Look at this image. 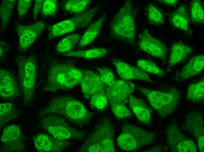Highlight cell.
I'll list each match as a JSON object with an SVG mask.
<instances>
[{
  "mask_svg": "<svg viewBox=\"0 0 204 152\" xmlns=\"http://www.w3.org/2000/svg\"><path fill=\"white\" fill-rule=\"evenodd\" d=\"M49 114L61 116L81 127L88 125L93 116V113L81 102L75 98L66 95L53 98L38 113L40 117Z\"/></svg>",
  "mask_w": 204,
  "mask_h": 152,
  "instance_id": "6da1fadb",
  "label": "cell"
},
{
  "mask_svg": "<svg viewBox=\"0 0 204 152\" xmlns=\"http://www.w3.org/2000/svg\"><path fill=\"white\" fill-rule=\"evenodd\" d=\"M83 70L67 62L54 60L47 69L45 91L53 92L70 89L80 83Z\"/></svg>",
  "mask_w": 204,
  "mask_h": 152,
  "instance_id": "7a4b0ae2",
  "label": "cell"
},
{
  "mask_svg": "<svg viewBox=\"0 0 204 152\" xmlns=\"http://www.w3.org/2000/svg\"><path fill=\"white\" fill-rule=\"evenodd\" d=\"M136 14V11L133 1L126 0L110 22L111 37L134 46Z\"/></svg>",
  "mask_w": 204,
  "mask_h": 152,
  "instance_id": "3957f363",
  "label": "cell"
},
{
  "mask_svg": "<svg viewBox=\"0 0 204 152\" xmlns=\"http://www.w3.org/2000/svg\"><path fill=\"white\" fill-rule=\"evenodd\" d=\"M115 126L108 117L100 119L79 149L85 152H113Z\"/></svg>",
  "mask_w": 204,
  "mask_h": 152,
  "instance_id": "277c9868",
  "label": "cell"
},
{
  "mask_svg": "<svg viewBox=\"0 0 204 152\" xmlns=\"http://www.w3.org/2000/svg\"><path fill=\"white\" fill-rule=\"evenodd\" d=\"M23 96V102L29 107L33 103L35 97V86L38 69L37 61L33 55L20 56L15 59Z\"/></svg>",
  "mask_w": 204,
  "mask_h": 152,
  "instance_id": "5b68a950",
  "label": "cell"
},
{
  "mask_svg": "<svg viewBox=\"0 0 204 152\" xmlns=\"http://www.w3.org/2000/svg\"><path fill=\"white\" fill-rule=\"evenodd\" d=\"M137 88L161 118L167 117L176 110L181 97L180 92L177 89L172 88L161 91L142 86Z\"/></svg>",
  "mask_w": 204,
  "mask_h": 152,
  "instance_id": "8992f818",
  "label": "cell"
},
{
  "mask_svg": "<svg viewBox=\"0 0 204 152\" xmlns=\"http://www.w3.org/2000/svg\"><path fill=\"white\" fill-rule=\"evenodd\" d=\"M121 129L117 139V143L118 146L124 151H137L142 147L153 144L157 139L155 132L128 123L124 124Z\"/></svg>",
  "mask_w": 204,
  "mask_h": 152,
  "instance_id": "52a82bcc",
  "label": "cell"
},
{
  "mask_svg": "<svg viewBox=\"0 0 204 152\" xmlns=\"http://www.w3.org/2000/svg\"><path fill=\"white\" fill-rule=\"evenodd\" d=\"M39 127L46 130L55 138L62 140H80L84 139L86 134L85 132L71 126L63 117L55 114L43 117Z\"/></svg>",
  "mask_w": 204,
  "mask_h": 152,
  "instance_id": "ba28073f",
  "label": "cell"
},
{
  "mask_svg": "<svg viewBox=\"0 0 204 152\" xmlns=\"http://www.w3.org/2000/svg\"><path fill=\"white\" fill-rule=\"evenodd\" d=\"M98 6L91 8L72 17L59 22L50 28L48 37L52 39L88 25L98 12Z\"/></svg>",
  "mask_w": 204,
  "mask_h": 152,
  "instance_id": "9c48e42d",
  "label": "cell"
},
{
  "mask_svg": "<svg viewBox=\"0 0 204 152\" xmlns=\"http://www.w3.org/2000/svg\"><path fill=\"white\" fill-rule=\"evenodd\" d=\"M165 133L166 141L172 151H197V148L194 142L182 134L176 122L172 121L168 125L165 130Z\"/></svg>",
  "mask_w": 204,
  "mask_h": 152,
  "instance_id": "30bf717a",
  "label": "cell"
},
{
  "mask_svg": "<svg viewBox=\"0 0 204 152\" xmlns=\"http://www.w3.org/2000/svg\"><path fill=\"white\" fill-rule=\"evenodd\" d=\"M0 150L3 152H22L26 149L25 139L20 126L13 124L5 127L0 138Z\"/></svg>",
  "mask_w": 204,
  "mask_h": 152,
  "instance_id": "8fae6325",
  "label": "cell"
},
{
  "mask_svg": "<svg viewBox=\"0 0 204 152\" xmlns=\"http://www.w3.org/2000/svg\"><path fill=\"white\" fill-rule=\"evenodd\" d=\"M138 45L140 48L151 56L165 61L168 49L163 42L151 35L148 30L144 29L139 34Z\"/></svg>",
  "mask_w": 204,
  "mask_h": 152,
  "instance_id": "7c38bea8",
  "label": "cell"
},
{
  "mask_svg": "<svg viewBox=\"0 0 204 152\" xmlns=\"http://www.w3.org/2000/svg\"><path fill=\"white\" fill-rule=\"evenodd\" d=\"M44 21H40L29 25H16L19 39L18 48L22 51L28 49L41 34L45 27Z\"/></svg>",
  "mask_w": 204,
  "mask_h": 152,
  "instance_id": "4fadbf2b",
  "label": "cell"
},
{
  "mask_svg": "<svg viewBox=\"0 0 204 152\" xmlns=\"http://www.w3.org/2000/svg\"><path fill=\"white\" fill-rule=\"evenodd\" d=\"M183 127L195 138L199 151L204 152V128L202 114L197 111L190 112L185 118Z\"/></svg>",
  "mask_w": 204,
  "mask_h": 152,
  "instance_id": "5bb4252c",
  "label": "cell"
},
{
  "mask_svg": "<svg viewBox=\"0 0 204 152\" xmlns=\"http://www.w3.org/2000/svg\"><path fill=\"white\" fill-rule=\"evenodd\" d=\"M135 88V84L131 82L117 80L111 86L106 87L105 92L110 103L125 105Z\"/></svg>",
  "mask_w": 204,
  "mask_h": 152,
  "instance_id": "9a60e30c",
  "label": "cell"
},
{
  "mask_svg": "<svg viewBox=\"0 0 204 152\" xmlns=\"http://www.w3.org/2000/svg\"><path fill=\"white\" fill-rule=\"evenodd\" d=\"M33 142L37 151L39 152H59L68 148L70 143L59 140L45 133L39 134L33 138Z\"/></svg>",
  "mask_w": 204,
  "mask_h": 152,
  "instance_id": "2e32d148",
  "label": "cell"
},
{
  "mask_svg": "<svg viewBox=\"0 0 204 152\" xmlns=\"http://www.w3.org/2000/svg\"><path fill=\"white\" fill-rule=\"evenodd\" d=\"M80 84L84 98L89 99L96 93L105 91V85L98 74L89 70H83Z\"/></svg>",
  "mask_w": 204,
  "mask_h": 152,
  "instance_id": "e0dca14e",
  "label": "cell"
},
{
  "mask_svg": "<svg viewBox=\"0 0 204 152\" xmlns=\"http://www.w3.org/2000/svg\"><path fill=\"white\" fill-rule=\"evenodd\" d=\"M20 91L13 74L8 70H0V96L2 100L9 101L19 96Z\"/></svg>",
  "mask_w": 204,
  "mask_h": 152,
  "instance_id": "ac0fdd59",
  "label": "cell"
},
{
  "mask_svg": "<svg viewBox=\"0 0 204 152\" xmlns=\"http://www.w3.org/2000/svg\"><path fill=\"white\" fill-rule=\"evenodd\" d=\"M112 63L123 80H137L153 83L149 75L138 67H136L117 58H113Z\"/></svg>",
  "mask_w": 204,
  "mask_h": 152,
  "instance_id": "d6986e66",
  "label": "cell"
},
{
  "mask_svg": "<svg viewBox=\"0 0 204 152\" xmlns=\"http://www.w3.org/2000/svg\"><path fill=\"white\" fill-rule=\"evenodd\" d=\"M204 67V56L200 54L192 58L176 76L177 81L185 80L200 73Z\"/></svg>",
  "mask_w": 204,
  "mask_h": 152,
  "instance_id": "ffe728a7",
  "label": "cell"
},
{
  "mask_svg": "<svg viewBox=\"0 0 204 152\" xmlns=\"http://www.w3.org/2000/svg\"><path fill=\"white\" fill-rule=\"evenodd\" d=\"M130 108L141 122L147 125L151 124L152 111L142 99L131 95L128 99Z\"/></svg>",
  "mask_w": 204,
  "mask_h": 152,
  "instance_id": "44dd1931",
  "label": "cell"
},
{
  "mask_svg": "<svg viewBox=\"0 0 204 152\" xmlns=\"http://www.w3.org/2000/svg\"><path fill=\"white\" fill-rule=\"evenodd\" d=\"M106 18V15H103L89 26L81 37L77 45L78 48L87 46L95 40L99 34Z\"/></svg>",
  "mask_w": 204,
  "mask_h": 152,
  "instance_id": "7402d4cb",
  "label": "cell"
},
{
  "mask_svg": "<svg viewBox=\"0 0 204 152\" xmlns=\"http://www.w3.org/2000/svg\"><path fill=\"white\" fill-rule=\"evenodd\" d=\"M192 51L191 47L180 42L171 46L168 63V70L177 64L185 59Z\"/></svg>",
  "mask_w": 204,
  "mask_h": 152,
  "instance_id": "603a6c76",
  "label": "cell"
},
{
  "mask_svg": "<svg viewBox=\"0 0 204 152\" xmlns=\"http://www.w3.org/2000/svg\"><path fill=\"white\" fill-rule=\"evenodd\" d=\"M170 22L175 27L188 31L189 30V18L186 6L182 5L171 15Z\"/></svg>",
  "mask_w": 204,
  "mask_h": 152,
  "instance_id": "cb8c5ba5",
  "label": "cell"
},
{
  "mask_svg": "<svg viewBox=\"0 0 204 152\" xmlns=\"http://www.w3.org/2000/svg\"><path fill=\"white\" fill-rule=\"evenodd\" d=\"M109 52V50L107 49L95 48L86 50L72 51L63 55L69 57L92 59L103 57Z\"/></svg>",
  "mask_w": 204,
  "mask_h": 152,
  "instance_id": "d4e9b609",
  "label": "cell"
},
{
  "mask_svg": "<svg viewBox=\"0 0 204 152\" xmlns=\"http://www.w3.org/2000/svg\"><path fill=\"white\" fill-rule=\"evenodd\" d=\"M19 114V111L13 103L11 102L1 103L0 129L5 124L18 117Z\"/></svg>",
  "mask_w": 204,
  "mask_h": 152,
  "instance_id": "484cf974",
  "label": "cell"
},
{
  "mask_svg": "<svg viewBox=\"0 0 204 152\" xmlns=\"http://www.w3.org/2000/svg\"><path fill=\"white\" fill-rule=\"evenodd\" d=\"M81 37L80 34L74 33L65 37L56 46V52L58 53L64 54L72 51L79 43Z\"/></svg>",
  "mask_w": 204,
  "mask_h": 152,
  "instance_id": "4316f807",
  "label": "cell"
},
{
  "mask_svg": "<svg viewBox=\"0 0 204 152\" xmlns=\"http://www.w3.org/2000/svg\"><path fill=\"white\" fill-rule=\"evenodd\" d=\"M15 0H4L0 7L1 32H3L9 23L13 13Z\"/></svg>",
  "mask_w": 204,
  "mask_h": 152,
  "instance_id": "83f0119b",
  "label": "cell"
},
{
  "mask_svg": "<svg viewBox=\"0 0 204 152\" xmlns=\"http://www.w3.org/2000/svg\"><path fill=\"white\" fill-rule=\"evenodd\" d=\"M186 97L189 101L195 103L203 101L204 98V80L203 78L191 84L187 91Z\"/></svg>",
  "mask_w": 204,
  "mask_h": 152,
  "instance_id": "f1b7e54d",
  "label": "cell"
},
{
  "mask_svg": "<svg viewBox=\"0 0 204 152\" xmlns=\"http://www.w3.org/2000/svg\"><path fill=\"white\" fill-rule=\"evenodd\" d=\"M138 67L146 72L155 75L159 77H163L165 75L164 72L155 63L150 61L140 59L137 62Z\"/></svg>",
  "mask_w": 204,
  "mask_h": 152,
  "instance_id": "f546056e",
  "label": "cell"
},
{
  "mask_svg": "<svg viewBox=\"0 0 204 152\" xmlns=\"http://www.w3.org/2000/svg\"><path fill=\"white\" fill-rule=\"evenodd\" d=\"M90 2L89 0H68L65 2L64 8L69 12L78 14L84 11Z\"/></svg>",
  "mask_w": 204,
  "mask_h": 152,
  "instance_id": "4dcf8cb0",
  "label": "cell"
},
{
  "mask_svg": "<svg viewBox=\"0 0 204 152\" xmlns=\"http://www.w3.org/2000/svg\"><path fill=\"white\" fill-rule=\"evenodd\" d=\"M147 13V20L150 24L159 26L164 23V18L162 13L153 5H148Z\"/></svg>",
  "mask_w": 204,
  "mask_h": 152,
  "instance_id": "1f68e13d",
  "label": "cell"
},
{
  "mask_svg": "<svg viewBox=\"0 0 204 152\" xmlns=\"http://www.w3.org/2000/svg\"><path fill=\"white\" fill-rule=\"evenodd\" d=\"M190 15L191 20L193 22L200 23H204V9L199 1L194 0L192 1Z\"/></svg>",
  "mask_w": 204,
  "mask_h": 152,
  "instance_id": "d6a6232c",
  "label": "cell"
},
{
  "mask_svg": "<svg viewBox=\"0 0 204 152\" xmlns=\"http://www.w3.org/2000/svg\"><path fill=\"white\" fill-rule=\"evenodd\" d=\"M89 100L91 106L93 108L99 110L104 109L107 106L108 101L105 91L95 94Z\"/></svg>",
  "mask_w": 204,
  "mask_h": 152,
  "instance_id": "836d02e7",
  "label": "cell"
},
{
  "mask_svg": "<svg viewBox=\"0 0 204 152\" xmlns=\"http://www.w3.org/2000/svg\"><path fill=\"white\" fill-rule=\"evenodd\" d=\"M113 113L115 118L120 120L130 116L132 113L125 105L110 103Z\"/></svg>",
  "mask_w": 204,
  "mask_h": 152,
  "instance_id": "e575fe53",
  "label": "cell"
},
{
  "mask_svg": "<svg viewBox=\"0 0 204 152\" xmlns=\"http://www.w3.org/2000/svg\"><path fill=\"white\" fill-rule=\"evenodd\" d=\"M98 75L104 84L107 86L112 85L115 80V76L112 71L106 67H101L97 69Z\"/></svg>",
  "mask_w": 204,
  "mask_h": 152,
  "instance_id": "d590c367",
  "label": "cell"
},
{
  "mask_svg": "<svg viewBox=\"0 0 204 152\" xmlns=\"http://www.w3.org/2000/svg\"><path fill=\"white\" fill-rule=\"evenodd\" d=\"M57 1L56 0H44L41 12L44 17L50 16L54 15L57 8Z\"/></svg>",
  "mask_w": 204,
  "mask_h": 152,
  "instance_id": "8d00e7d4",
  "label": "cell"
},
{
  "mask_svg": "<svg viewBox=\"0 0 204 152\" xmlns=\"http://www.w3.org/2000/svg\"><path fill=\"white\" fill-rule=\"evenodd\" d=\"M32 0H18V10L20 18L23 17L26 14L30 6Z\"/></svg>",
  "mask_w": 204,
  "mask_h": 152,
  "instance_id": "74e56055",
  "label": "cell"
},
{
  "mask_svg": "<svg viewBox=\"0 0 204 152\" xmlns=\"http://www.w3.org/2000/svg\"><path fill=\"white\" fill-rule=\"evenodd\" d=\"M44 1L43 0H37L35 1L33 15L35 20L37 19L40 11L42 10Z\"/></svg>",
  "mask_w": 204,
  "mask_h": 152,
  "instance_id": "f35d334b",
  "label": "cell"
},
{
  "mask_svg": "<svg viewBox=\"0 0 204 152\" xmlns=\"http://www.w3.org/2000/svg\"><path fill=\"white\" fill-rule=\"evenodd\" d=\"M9 48L8 44L6 42L0 41V59H2L5 56L6 53L9 50Z\"/></svg>",
  "mask_w": 204,
  "mask_h": 152,
  "instance_id": "ab89813d",
  "label": "cell"
},
{
  "mask_svg": "<svg viewBox=\"0 0 204 152\" xmlns=\"http://www.w3.org/2000/svg\"><path fill=\"white\" fill-rule=\"evenodd\" d=\"M160 1L161 3L169 6H174L178 2V1L176 0H163Z\"/></svg>",
  "mask_w": 204,
  "mask_h": 152,
  "instance_id": "60d3db41",
  "label": "cell"
}]
</instances>
